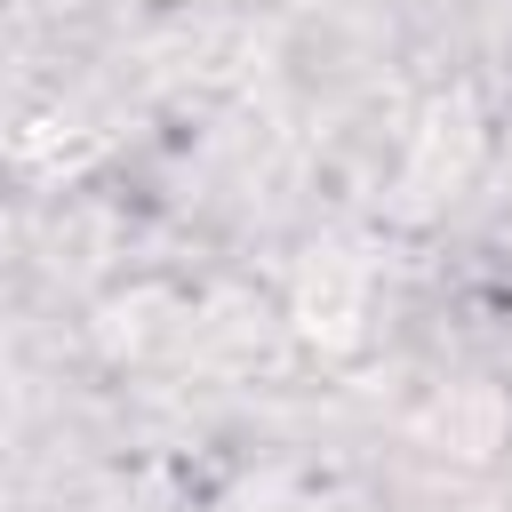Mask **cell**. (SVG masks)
<instances>
[{
	"instance_id": "6da1fadb",
	"label": "cell",
	"mask_w": 512,
	"mask_h": 512,
	"mask_svg": "<svg viewBox=\"0 0 512 512\" xmlns=\"http://www.w3.org/2000/svg\"><path fill=\"white\" fill-rule=\"evenodd\" d=\"M480 152H488V128H480L472 96L456 88V96H440V104H432V120H424V136H416V160H408L400 192H408V200H440L448 184H464V176H472V160H480Z\"/></svg>"
},
{
	"instance_id": "7a4b0ae2",
	"label": "cell",
	"mask_w": 512,
	"mask_h": 512,
	"mask_svg": "<svg viewBox=\"0 0 512 512\" xmlns=\"http://www.w3.org/2000/svg\"><path fill=\"white\" fill-rule=\"evenodd\" d=\"M296 312H304V328H312V344H360V272L352 280H336V256H320L312 272H304V296H296Z\"/></svg>"
}]
</instances>
